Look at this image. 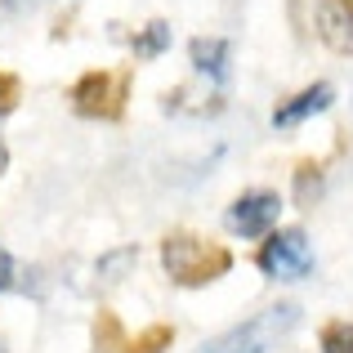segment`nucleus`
<instances>
[{"mask_svg":"<svg viewBox=\"0 0 353 353\" xmlns=\"http://www.w3.org/2000/svg\"><path fill=\"white\" fill-rule=\"evenodd\" d=\"M277 215H282V197H277L273 188H250L224 210V224H228V233H237L246 241H259L277 228Z\"/></svg>","mask_w":353,"mask_h":353,"instance_id":"obj_5","label":"nucleus"},{"mask_svg":"<svg viewBox=\"0 0 353 353\" xmlns=\"http://www.w3.org/2000/svg\"><path fill=\"white\" fill-rule=\"evenodd\" d=\"M14 277H18V264H14V255L0 246V291H9V286H14Z\"/></svg>","mask_w":353,"mask_h":353,"instance_id":"obj_16","label":"nucleus"},{"mask_svg":"<svg viewBox=\"0 0 353 353\" xmlns=\"http://www.w3.org/2000/svg\"><path fill=\"white\" fill-rule=\"evenodd\" d=\"M94 349L99 353H117V349H125L121 345V327H117V318L112 313H99V322H94Z\"/></svg>","mask_w":353,"mask_h":353,"instance_id":"obj_14","label":"nucleus"},{"mask_svg":"<svg viewBox=\"0 0 353 353\" xmlns=\"http://www.w3.org/2000/svg\"><path fill=\"white\" fill-rule=\"evenodd\" d=\"M318 36L336 54L353 59V0H322L318 5Z\"/></svg>","mask_w":353,"mask_h":353,"instance_id":"obj_7","label":"nucleus"},{"mask_svg":"<svg viewBox=\"0 0 353 353\" xmlns=\"http://www.w3.org/2000/svg\"><path fill=\"white\" fill-rule=\"evenodd\" d=\"M174 345V327H165V322H157V327H148V331H139L134 340H130L121 353H165Z\"/></svg>","mask_w":353,"mask_h":353,"instance_id":"obj_12","label":"nucleus"},{"mask_svg":"<svg viewBox=\"0 0 353 353\" xmlns=\"http://www.w3.org/2000/svg\"><path fill=\"white\" fill-rule=\"evenodd\" d=\"M130 264H139V246L108 250V255H99V277H103V282H121V273H125Z\"/></svg>","mask_w":353,"mask_h":353,"instance_id":"obj_13","label":"nucleus"},{"mask_svg":"<svg viewBox=\"0 0 353 353\" xmlns=\"http://www.w3.org/2000/svg\"><path fill=\"white\" fill-rule=\"evenodd\" d=\"M318 197H322V165L300 161L295 165V201H300V206H313Z\"/></svg>","mask_w":353,"mask_h":353,"instance_id":"obj_11","label":"nucleus"},{"mask_svg":"<svg viewBox=\"0 0 353 353\" xmlns=\"http://www.w3.org/2000/svg\"><path fill=\"white\" fill-rule=\"evenodd\" d=\"M0 353H5V345H0Z\"/></svg>","mask_w":353,"mask_h":353,"instance_id":"obj_19","label":"nucleus"},{"mask_svg":"<svg viewBox=\"0 0 353 353\" xmlns=\"http://www.w3.org/2000/svg\"><path fill=\"white\" fill-rule=\"evenodd\" d=\"M161 264H165L174 286H210L233 268V250L179 228V233L161 237Z\"/></svg>","mask_w":353,"mask_h":353,"instance_id":"obj_1","label":"nucleus"},{"mask_svg":"<svg viewBox=\"0 0 353 353\" xmlns=\"http://www.w3.org/2000/svg\"><path fill=\"white\" fill-rule=\"evenodd\" d=\"M255 268L273 282H295L313 273V241L304 228H273L255 250Z\"/></svg>","mask_w":353,"mask_h":353,"instance_id":"obj_3","label":"nucleus"},{"mask_svg":"<svg viewBox=\"0 0 353 353\" xmlns=\"http://www.w3.org/2000/svg\"><path fill=\"white\" fill-rule=\"evenodd\" d=\"M18 99H23V81H18L14 72H0V117L14 112Z\"/></svg>","mask_w":353,"mask_h":353,"instance_id":"obj_15","label":"nucleus"},{"mask_svg":"<svg viewBox=\"0 0 353 353\" xmlns=\"http://www.w3.org/2000/svg\"><path fill=\"white\" fill-rule=\"evenodd\" d=\"M5 165H9V148H5V139H0V174H5Z\"/></svg>","mask_w":353,"mask_h":353,"instance_id":"obj_18","label":"nucleus"},{"mask_svg":"<svg viewBox=\"0 0 353 353\" xmlns=\"http://www.w3.org/2000/svg\"><path fill=\"white\" fill-rule=\"evenodd\" d=\"M134 59H161L165 50H170V23H161V18H157V23H148L143 32H134Z\"/></svg>","mask_w":353,"mask_h":353,"instance_id":"obj_9","label":"nucleus"},{"mask_svg":"<svg viewBox=\"0 0 353 353\" xmlns=\"http://www.w3.org/2000/svg\"><path fill=\"white\" fill-rule=\"evenodd\" d=\"M318 349H322V353H353V322H345V318L322 322Z\"/></svg>","mask_w":353,"mask_h":353,"instance_id":"obj_10","label":"nucleus"},{"mask_svg":"<svg viewBox=\"0 0 353 353\" xmlns=\"http://www.w3.org/2000/svg\"><path fill=\"white\" fill-rule=\"evenodd\" d=\"M331 103H336V90H331L327 81H318V85L300 90V94H291L286 103H277V108H273V130H295V125H304L309 117L327 112Z\"/></svg>","mask_w":353,"mask_h":353,"instance_id":"obj_6","label":"nucleus"},{"mask_svg":"<svg viewBox=\"0 0 353 353\" xmlns=\"http://www.w3.org/2000/svg\"><path fill=\"white\" fill-rule=\"evenodd\" d=\"M295 322H300V304L282 300V304H273V309L255 313V318L237 322L233 331H224L219 340H210L201 353H273L295 331Z\"/></svg>","mask_w":353,"mask_h":353,"instance_id":"obj_2","label":"nucleus"},{"mask_svg":"<svg viewBox=\"0 0 353 353\" xmlns=\"http://www.w3.org/2000/svg\"><path fill=\"white\" fill-rule=\"evenodd\" d=\"M188 59H192V68H197L206 81L224 85V81H228V59H233V45H228L224 36H197V41L188 45Z\"/></svg>","mask_w":353,"mask_h":353,"instance_id":"obj_8","label":"nucleus"},{"mask_svg":"<svg viewBox=\"0 0 353 353\" xmlns=\"http://www.w3.org/2000/svg\"><path fill=\"white\" fill-rule=\"evenodd\" d=\"M130 94V68L121 72H85L72 85V108L85 121H121Z\"/></svg>","mask_w":353,"mask_h":353,"instance_id":"obj_4","label":"nucleus"},{"mask_svg":"<svg viewBox=\"0 0 353 353\" xmlns=\"http://www.w3.org/2000/svg\"><path fill=\"white\" fill-rule=\"evenodd\" d=\"M5 9H32V5H41V0H0Z\"/></svg>","mask_w":353,"mask_h":353,"instance_id":"obj_17","label":"nucleus"}]
</instances>
